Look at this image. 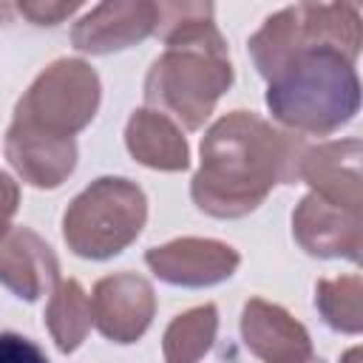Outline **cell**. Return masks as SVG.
<instances>
[{
	"label": "cell",
	"mask_w": 363,
	"mask_h": 363,
	"mask_svg": "<svg viewBox=\"0 0 363 363\" xmlns=\"http://www.w3.org/2000/svg\"><path fill=\"white\" fill-rule=\"evenodd\" d=\"M309 145L252 111H230L201 136V164L190 179L193 204L213 218L255 213L275 184H295Z\"/></svg>",
	"instance_id": "obj_1"
},
{
	"label": "cell",
	"mask_w": 363,
	"mask_h": 363,
	"mask_svg": "<svg viewBox=\"0 0 363 363\" xmlns=\"http://www.w3.org/2000/svg\"><path fill=\"white\" fill-rule=\"evenodd\" d=\"M213 3H156V37L164 51L150 62L142 94L184 130H199L230 91L235 71Z\"/></svg>",
	"instance_id": "obj_2"
},
{
	"label": "cell",
	"mask_w": 363,
	"mask_h": 363,
	"mask_svg": "<svg viewBox=\"0 0 363 363\" xmlns=\"http://www.w3.org/2000/svg\"><path fill=\"white\" fill-rule=\"evenodd\" d=\"M264 102L286 130L329 136L360 111L354 60L335 48H303L267 82Z\"/></svg>",
	"instance_id": "obj_3"
},
{
	"label": "cell",
	"mask_w": 363,
	"mask_h": 363,
	"mask_svg": "<svg viewBox=\"0 0 363 363\" xmlns=\"http://www.w3.org/2000/svg\"><path fill=\"white\" fill-rule=\"evenodd\" d=\"M145 221V190L125 176H99L65 207L62 241L79 258L108 261L142 235Z\"/></svg>",
	"instance_id": "obj_4"
},
{
	"label": "cell",
	"mask_w": 363,
	"mask_h": 363,
	"mask_svg": "<svg viewBox=\"0 0 363 363\" xmlns=\"http://www.w3.org/2000/svg\"><path fill=\"white\" fill-rule=\"evenodd\" d=\"M303 48H335L357 62L360 14L349 3H295L269 14L247 40L255 71L269 82L292 54Z\"/></svg>",
	"instance_id": "obj_5"
},
{
	"label": "cell",
	"mask_w": 363,
	"mask_h": 363,
	"mask_svg": "<svg viewBox=\"0 0 363 363\" xmlns=\"http://www.w3.org/2000/svg\"><path fill=\"white\" fill-rule=\"evenodd\" d=\"M102 102V82L91 62L60 57L45 65L14 105L17 122H26L51 136L74 139L85 130Z\"/></svg>",
	"instance_id": "obj_6"
},
{
	"label": "cell",
	"mask_w": 363,
	"mask_h": 363,
	"mask_svg": "<svg viewBox=\"0 0 363 363\" xmlns=\"http://www.w3.org/2000/svg\"><path fill=\"white\" fill-rule=\"evenodd\" d=\"M145 264L159 281L170 286L204 289L233 278L241 264V252L218 238L182 235L167 244L150 247L145 252Z\"/></svg>",
	"instance_id": "obj_7"
},
{
	"label": "cell",
	"mask_w": 363,
	"mask_h": 363,
	"mask_svg": "<svg viewBox=\"0 0 363 363\" xmlns=\"http://www.w3.org/2000/svg\"><path fill=\"white\" fill-rule=\"evenodd\" d=\"M94 326L111 343H136L153 323L156 292L147 278L136 272H113L94 284L91 295Z\"/></svg>",
	"instance_id": "obj_8"
},
{
	"label": "cell",
	"mask_w": 363,
	"mask_h": 363,
	"mask_svg": "<svg viewBox=\"0 0 363 363\" xmlns=\"http://www.w3.org/2000/svg\"><path fill=\"white\" fill-rule=\"evenodd\" d=\"M156 31V3L111 0L88 9L71 28V45L91 57L116 54L145 43Z\"/></svg>",
	"instance_id": "obj_9"
},
{
	"label": "cell",
	"mask_w": 363,
	"mask_h": 363,
	"mask_svg": "<svg viewBox=\"0 0 363 363\" xmlns=\"http://www.w3.org/2000/svg\"><path fill=\"white\" fill-rule=\"evenodd\" d=\"M292 238L312 258L360 261V213L337 207L315 193H306L292 210Z\"/></svg>",
	"instance_id": "obj_10"
},
{
	"label": "cell",
	"mask_w": 363,
	"mask_h": 363,
	"mask_svg": "<svg viewBox=\"0 0 363 363\" xmlns=\"http://www.w3.org/2000/svg\"><path fill=\"white\" fill-rule=\"evenodd\" d=\"M3 150L14 173L37 190H57L62 182H68L79 156L77 139L51 136L17 119H11L6 130Z\"/></svg>",
	"instance_id": "obj_11"
},
{
	"label": "cell",
	"mask_w": 363,
	"mask_h": 363,
	"mask_svg": "<svg viewBox=\"0 0 363 363\" xmlns=\"http://www.w3.org/2000/svg\"><path fill=\"white\" fill-rule=\"evenodd\" d=\"M360 159H363V145L357 136L312 145L301 156L298 182H306L312 187L309 193L337 207L360 213V201H363Z\"/></svg>",
	"instance_id": "obj_12"
},
{
	"label": "cell",
	"mask_w": 363,
	"mask_h": 363,
	"mask_svg": "<svg viewBox=\"0 0 363 363\" xmlns=\"http://www.w3.org/2000/svg\"><path fill=\"white\" fill-rule=\"evenodd\" d=\"M60 281V258L51 244L31 227L0 233V284L20 301H40Z\"/></svg>",
	"instance_id": "obj_13"
},
{
	"label": "cell",
	"mask_w": 363,
	"mask_h": 363,
	"mask_svg": "<svg viewBox=\"0 0 363 363\" xmlns=\"http://www.w3.org/2000/svg\"><path fill=\"white\" fill-rule=\"evenodd\" d=\"M238 329L247 352L264 363H303L312 357L306 326L272 301L250 298L241 306Z\"/></svg>",
	"instance_id": "obj_14"
},
{
	"label": "cell",
	"mask_w": 363,
	"mask_h": 363,
	"mask_svg": "<svg viewBox=\"0 0 363 363\" xmlns=\"http://www.w3.org/2000/svg\"><path fill=\"white\" fill-rule=\"evenodd\" d=\"M125 147L128 153L150 167V170H162V173H179L190 167V145L182 133V128L164 116L156 108H136L128 116L125 125Z\"/></svg>",
	"instance_id": "obj_15"
},
{
	"label": "cell",
	"mask_w": 363,
	"mask_h": 363,
	"mask_svg": "<svg viewBox=\"0 0 363 363\" xmlns=\"http://www.w3.org/2000/svg\"><path fill=\"white\" fill-rule=\"evenodd\" d=\"M43 323L54 340V346L62 354H71L82 346L94 326V309L91 295L77 278H60L51 289V298L43 312Z\"/></svg>",
	"instance_id": "obj_16"
},
{
	"label": "cell",
	"mask_w": 363,
	"mask_h": 363,
	"mask_svg": "<svg viewBox=\"0 0 363 363\" xmlns=\"http://www.w3.org/2000/svg\"><path fill=\"white\" fill-rule=\"evenodd\" d=\"M218 335V306L199 303L176 315L162 335L164 363H199L216 343Z\"/></svg>",
	"instance_id": "obj_17"
},
{
	"label": "cell",
	"mask_w": 363,
	"mask_h": 363,
	"mask_svg": "<svg viewBox=\"0 0 363 363\" xmlns=\"http://www.w3.org/2000/svg\"><path fill=\"white\" fill-rule=\"evenodd\" d=\"M315 306L323 323L343 335L363 332V278L357 272L320 278L315 284Z\"/></svg>",
	"instance_id": "obj_18"
},
{
	"label": "cell",
	"mask_w": 363,
	"mask_h": 363,
	"mask_svg": "<svg viewBox=\"0 0 363 363\" xmlns=\"http://www.w3.org/2000/svg\"><path fill=\"white\" fill-rule=\"evenodd\" d=\"M0 363H48V357L31 337L0 332Z\"/></svg>",
	"instance_id": "obj_19"
},
{
	"label": "cell",
	"mask_w": 363,
	"mask_h": 363,
	"mask_svg": "<svg viewBox=\"0 0 363 363\" xmlns=\"http://www.w3.org/2000/svg\"><path fill=\"white\" fill-rule=\"evenodd\" d=\"M79 9V3H54V0H23L17 3V11L28 17L34 26H57L65 17H71Z\"/></svg>",
	"instance_id": "obj_20"
},
{
	"label": "cell",
	"mask_w": 363,
	"mask_h": 363,
	"mask_svg": "<svg viewBox=\"0 0 363 363\" xmlns=\"http://www.w3.org/2000/svg\"><path fill=\"white\" fill-rule=\"evenodd\" d=\"M17 207H20V184L6 170H0V233L11 227L9 221L14 218Z\"/></svg>",
	"instance_id": "obj_21"
},
{
	"label": "cell",
	"mask_w": 363,
	"mask_h": 363,
	"mask_svg": "<svg viewBox=\"0 0 363 363\" xmlns=\"http://www.w3.org/2000/svg\"><path fill=\"white\" fill-rule=\"evenodd\" d=\"M357 357H360V349H349V352L343 354V360H340V363H357Z\"/></svg>",
	"instance_id": "obj_22"
},
{
	"label": "cell",
	"mask_w": 363,
	"mask_h": 363,
	"mask_svg": "<svg viewBox=\"0 0 363 363\" xmlns=\"http://www.w3.org/2000/svg\"><path fill=\"white\" fill-rule=\"evenodd\" d=\"M303 363H326V360H323V357H315V354H312V357H309V360H303Z\"/></svg>",
	"instance_id": "obj_23"
}]
</instances>
